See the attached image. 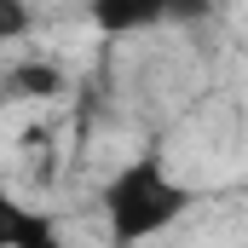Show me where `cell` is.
<instances>
[{
	"instance_id": "3",
	"label": "cell",
	"mask_w": 248,
	"mask_h": 248,
	"mask_svg": "<svg viewBox=\"0 0 248 248\" xmlns=\"http://www.w3.org/2000/svg\"><path fill=\"white\" fill-rule=\"evenodd\" d=\"M93 23L104 35H133L162 23V0H93Z\"/></svg>"
},
{
	"instance_id": "4",
	"label": "cell",
	"mask_w": 248,
	"mask_h": 248,
	"mask_svg": "<svg viewBox=\"0 0 248 248\" xmlns=\"http://www.w3.org/2000/svg\"><path fill=\"white\" fill-rule=\"evenodd\" d=\"M58 93H63V75L46 63H12L0 81V98H58Z\"/></svg>"
},
{
	"instance_id": "1",
	"label": "cell",
	"mask_w": 248,
	"mask_h": 248,
	"mask_svg": "<svg viewBox=\"0 0 248 248\" xmlns=\"http://www.w3.org/2000/svg\"><path fill=\"white\" fill-rule=\"evenodd\" d=\"M98 202H104V219H110L116 243H144V237H162L190 208V190L168 173L162 156H133L127 168L110 173Z\"/></svg>"
},
{
	"instance_id": "5",
	"label": "cell",
	"mask_w": 248,
	"mask_h": 248,
	"mask_svg": "<svg viewBox=\"0 0 248 248\" xmlns=\"http://www.w3.org/2000/svg\"><path fill=\"white\" fill-rule=\"evenodd\" d=\"M29 0H0V41H17L23 29H29Z\"/></svg>"
},
{
	"instance_id": "6",
	"label": "cell",
	"mask_w": 248,
	"mask_h": 248,
	"mask_svg": "<svg viewBox=\"0 0 248 248\" xmlns=\"http://www.w3.org/2000/svg\"><path fill=\"white\" fill-rule=\"evenodd\" d=\"M214 0H162V23H190V17H208Z\"/></svg>"
},
{
	"instance_id": "2",
	"label": "cell",
	"mask_w": 248,
	"mask_h": 248,
	"mask_svg": "<svg viewBox=\"0 0 248 248\" xmlns=\"http://www.w3.org/2000/svg\"><path fill=\"white\" fill-rule=\"evenodd\" d=\"M0 248H58V225L46 214H29L0 185Z\"/></svg>"
}]
</instances>
